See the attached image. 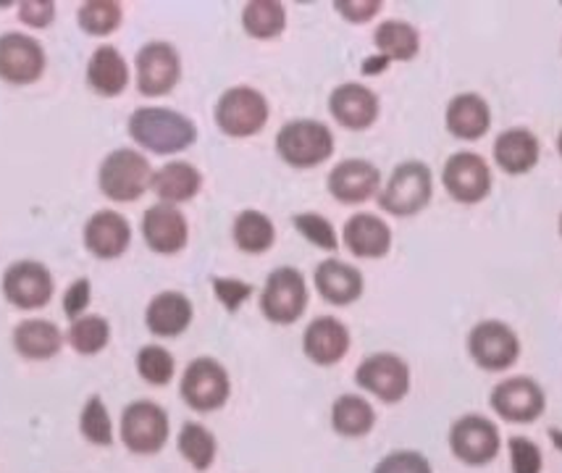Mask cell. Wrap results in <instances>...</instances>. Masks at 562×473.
Returning a JSON list of instances; mask_svg holds the SVG:
<instances>
[{
  "label": "cell",
  "mask_w": 562,
  "mask_h": 473,
  "mask_svg": "<svg viewBox=\"0 0 562 473\" xmlns=\"http://www.w3.org/2000/svg\"><path fill=\"white\" fill-rule=\"evenodd\" d=\"M130 137L156 156H177L198 143V124L182 111L145 105L130 116Z\"/></svg>",
  "instance_id": "6da1fadb"
},
{
  "label": "cell",
  "mask_w": 562,
  "mask_h": 473,
  "mask_svg": "<svg viewBox=\"0 0 562 473\" xmlns=\"http://www.w3.org/2000/svg\"><path fill=\"white\" fill-rule=\"evenodd\" d=\"M379 209L394 218H411L426 211L434 200V171L424 161H403L392 169L379 190Z\"/></svg>",
  "instance_id": "7a4b0ae2"
},
{
  "label": "cell",
  "mask_w": 562,
  "mask_h": 473,
  "mask_svg": "<svg viewBox=\"0 0 562 473\" xmlns=\"http://www.w3.org/2000/svg\"><path fill=\"white\" fill-rule=\"evenodd\" d=\"M334 132L318 119H292L277 132L279 158L292 169H316L334 156Z\"/></svg>",
  "instance_id": "3957f363"
},
{
  "label": "cell",
  "mask_w": 562,
  "mask_h": 473,
  "mask_svg": "<svg viewBox=\"0 0 562 473\" xmlns=\"http://www.w3.org/2000/svg\"><path fill=\"white\" fill-rule=\"evenodd\" d=\"M271 116V105L266 95L250 85H237L221 92L213 109V119L216 126L232 139H247L256 137L266 129Z\"/></svg>",
  "instance_id": "277c9868"
},
{
  "label": "cell",
  "mask_w": 562,
  "mask_h": 473,
  "mask_svg": "<svg viewBox=\"0 0 562 473\" xmlns=\"http://www.w3.org/2000/svg\"><path fill=\"white\" fill-rule=\"evenodd\" d=\"M153 166L139 150L119 148L103 158L98 169V188L113 203H135L150 190Z\"/></svg>",
  "instance_id": "5b68a950"
},
{
  "label": "cell",
  "mask_w": 562,
  "mask_h": 473,
  "mask_svg": "<svg viewBox=\"0 0 562 473\" xmlns=\"http://www.w3.org/2000/svg\"><path fill=\"white\" fill-rule=\"evenodd\" d=\"M307 300H311V292H307L303 271L294 266H279L266 277L263 292H260V313L273 326H292L305 316Z\"/></svg>",
  "instance_id": "8992f818"
},
{
  "label": "cell",
  "mask_w": 562,
  "mask_h": 473,
  "mask_svg": "<svg viewBox=\"0 0 562 473\" xmlns=\"http://www.w3.org/2000/svg\"><path fill=\"white\" fill-rule=\"evenodd\" d=\"M447 444H450V452L463 465L484 469V465L497 461L502 437L492 418L479 416V413H465V416H460L450 426Z\"/></svg>",
  "instance_id": "52a82bcc"
},
{
  "label": "cell",
  "mask_w": 562,
  "mask_h": 473,
  "mask_svg": "<svg viewBox=\"0 0 562 473\" xmlns=\"http://www.w3.org/2000/svg\"><path fill=\"white\" fill-rule=\"evenodd\" d=\"M179 395L190 410L195 413H216L229 403L232 397V379L224 363L216 358H195L184 369L182 384H179Z\"/></svg>",
  "instance_id": "ba28073f"
},
{
  "label": "cell",
  "mask_w": 562,
  "mask_h": 473,
  "mask_svg": "<svg viewBox=\"0 0 562 473\" xmlns=\"http://www.w3.org/2000/svg\"><path fill=\"white\" fill-rule=\"evenodd\" d=\"M465 348L471 361L481 371L497 374V371H507L518 363L520 337L515 335L510 324L497 322V318H486V322H479L468 331Z\"/></svg>",
  "instance_id": "9c48e42d"
},
{
  "label": "cell",
  "mask_w": 562,
  "mask_h": 473,
  "mask_svg": "<svg viewBox=\"0 0 562 473\" xmlns=\"http://www.w3.org/2000/svg\"><path fill=\"white\" fill-rule=\"evenodd\" d=\"M122 442L135 455H156L169 442V413L153 399H135L122 413Z\"/></svg>",
  "instance_id": "30bf717a"
},
{
  "label": "cell",
  "mask_w": 562,
  "mask_h": 473,
  "mask_svg": "<svg viewBox=\"0 0 562 473\" xmlns=\"http://www.w3.org/2000/svg\"><path fill=\"white\" fill-rule=\"evenodd\" d=\"M441 184L454 203L479 205L492 195V166L479 153L458 150L441 166Z\"/></svg>",
  "instance_id": "8fae6325"
},
{
  "label": "cell",
  "mask_w": 562,
  "mask_h": 473,
  "mask_svg": "<svg viewBox=\"0 0 562 473\" xmlns=\"http://www.w3.org/2000/svg\"><path fill=\"white\" fill-rule=\"evenodd\" d=\"M355 384L376 397L379 403L397 405L411 392L413 374L405 358L394 356V352H373L363 358V363L355 371Z\"/></svg>",
  "instance_id": "7c38bea8"
},
{
  "label": "cell",
  "mask_w": 562,
  "mask_h": 473,
  "mask_svg": "<svg viewBox=\"0 0 562 473\" xmlns=\"http://www.w3.org/2000/svg\"><path fill=\"white\" fill-rule=\"evenodd\" d=\"M137 90L139 95H169L182 79V56L171 43L153 40L137 53Z\"/></svg>",
  "instance_id": "4fadbf2b"
},
{
  "label": "cell",
  "mask_w": 562,
  "mask_h": 473,
  "mask_svg": "<svg viewBox=\"0 0 562 473\" xmlns=\"http://www.w3.org/2000/svg\"><path fill=\"white\" fill-rule=\"evenodd\" d=\"M490 408L507 424H533L544 416L547 395L531 376H510L492 390Z\"/></svg>",
  "instance_id": "5bb4252c"
},
{
  "label": "cell",
  "mask_w": 562,
  "mask_h": 473,
  "mask_svg": "<svg viewBox=\"0 0 562 473\" xmlns=\"http://www.w3.org/2000/svg\"><path fill=\"white\" fill-rule=\"evenodd\" d=\"M45 48L40 40L22 32L0 35V79L9 85H32L45 75Z\"/></svg>",
  "instance_id": "9a60e30c"
},
{
  "label": "cell",
  "mask_w": 562,
  "mask_h": 473,
  "mask_svg": "<svg viewBox=\"0 0 562 473\" xmlns=\"http://www.w3.org/2000/svg\"><path fill=\"white\" fill-rule=\"evenodd\" d=\"M53 290V274L37 261H16L3 274V295L19 311H37L48 305Z\"/></svg>",
  "instance_id": "2e32d148"
},
{
  "label": "cell",
  "mask_w": 562,
  "mask_h": 473,
  "mask_svg": "<svg viewBox=\"0 0 562 473\" xmlns=\"http://www.w3.org/2000/svg\"><path fill=\"white\" fill-rule=\"evenodd\" d=\"M326 190L342 205H360L379 195L381 171L366 158H345L326 177Z\"/></svg>",
  "instance_id": "e0dca14e"
},
{
  "label": "cell",
  "mask_w": 562,
  "mask_h": 473,
  "mask_svg": "<svg viewBox=\"0 0 562 473\" xmlns=\"http://www.w3.org/2000/svg\"><path fill=\"white\" fill-rule=\"evenodd\" d=\"M145 245L158 256H177L190 243V224L179 205L156 203L143 216Z\"/></svg>",
  "instance_id": "ac0fdd59"
},
{
  "label": "cell",
  "mask_w": 562,
  "mask_h": 473,
  "mask_svg": "<svg viewBox=\"0 0 562 473\" xmlns=\"http://www.w3.org/2000/svg\"><path fill=\"white\" fill-rule=\"evenodd\" d=\"M329 113L339 126L350 132H366L379 122L381 100L376 92L360 82H345L331 90Z\"/></svg>",
  "instance_id": "d6986e66"
},
{
  "label": "cell",
  "mask_w": 562,
  "mask_h": 473,
  "mask_svg": "<svg viewBox=\"0 0 562 473\" xmlns=\"http://www.w3.org/2000/svg\"><path fill=\"white\" fill-rule=\"evenodd\" d=\"M352 337L345 322L334 316H318L305 326L303 331V352L311 363L321 369H331V365L342 363L350 352Z\"/></svg>",
  "instance_id": "ffe728a7"
},
{
  "label": "cell",
  "mask_w": 562,
  "mask_h": 473,
  "mask_svg": "<svg viewBox=\"0 0 562 473\" xmlns=\"http://www.w3.org/2000/svg\"><path fill=\"white\" fill-rule=\"evenodd\" d=\"M392 226L376 213H355L345 222L342 243L350 256L363 258V261H379L392 250Z\"/></svg>",
  "instance_id": "44dd1931"
},
{
  "label": "cell",
  "mask_w": 562,
  "mask_h": 473,
  "mask_svg": "<svg viewBox=\"0 0 562 473\" xmlns=\"http://www.w3.org/2000/svg\"><path fill=\"white\" fill-rule=\"evenodd\" d=\"M445 126L454 139L479 143L492 129V105L479 92H460L445 109Z\"/></svg>",
  "instance_id": "7402d4cb"
},
{
  "label": "cell",
  "mask_w": 562,
  "mask_h": 473,
  "mask_svg": "<svg viewBox=\"0 0 562 473\" xmlns=\"http://www.w3.org/2000/svg\"><path fill=\"white\" fill-rule=\"evenodd\" d=\"M313 284H316L318 295L329 305L347 308V305L358 303L366 292V277L358 266H350L337 258H326L313 271Z\"/></svg>",
  "instance_id": "603a6c76"
},
{
  "label": "cell",
  "mask_w": 562,
  "mask_h": 473,
  "mask_svg": "<svg viewBox=\"0 0 562 473\" xmlns=\"http://www.w3.org/2000/svg\"><path fill=\"white\" fill-rule=\"evenodd\" d=\"M492 156L502 174L524 177L528 171L537 169L541 158V143L526 126H510V129L499 132L497 139H494Z\"/></svg>",
  "instance_id": "cb8c5ba5"
},
{
  "label": "cell",
  "mask_w": 562,
  "mask_h": 473,
  "mask_svg": "<svg viewBox=\"0 0 562 473\" xmlns=\"http://www.w3.org/2000/svg\"><path fill=\"white\" fill-rule=\"evenodd\" d=\"M132 226L119 211H98L85 224V248L100 261H116L130 250Z\"/></svg>",
  "instance_id": "d4e9b609"
},
{
  "label": "cell",
  "mask_w": 562,
  "mask_h": 473,
  "mask_svg": "<svg viewBox=\"0 0 562 473\" xmlns=\"http://www.w3.org/2000/svg\"><path fill=\"white\" fill-rule=\"evenodd\" d=\"M192 318H195L192 300L187 297L184 292H177V290L158 292V295L147 303V311H145L147 331L164 339L184 335V331L190 329Z\"/></svg>",
  "instance_id": "484cf974"
},
{
  "label": "cell",
  "mask_w": 562,
  "mask_h": 473,
  "mask_svg": "<svg viewBox=\"0 0 562 473\" xmlns=\"http://www.w3.org/2000/svg\"><path fill=\"white\" fill-rule=\"evenodd\" d=\"M150 190L156 192L160 203H190V200H195L200 195V190H203V174H200L198 166L187 161H169L153 174Z\"/></svg>",
  "instance_id": "4316f807"
},
{
  "label": "cell",
  "mask_w": 562,
  "mask_h": 473,
  "mask_svg": "<svg viewBox=\"0 0 562 473\" xmlns=\"http://www.w3.org/2000/svg\"><path fill=\"white\" fill-rule=\"evenodd\" d=\"M87 82L103 98H119L130 88V64L113 45H100L87 64Z\"/></svg>",
  "instance_id": "83f0119b"
},
{
  "label": "cell",
  "mask_w": 562,
  "mask_h": 473,
  "mask_svg": "<svg viewBox=\"0 0 562 473\" xmlns=\"http://www.w3.org/2000/svg\"><path fill=\"white\" fill-rule=\"evenodd\" d=\"M13 348L26 361H50L64 348V335L53 322L30 318L13 329Z\"/></svg>",
  "instance_id": "f1b7e54d"
},
{
  "label": "cell",
  "mask_w": 562,
  "mask_h": 473,
  "mask_svg": "<svg viewBox=\"0 0 562 473\" xmlns=\"http://www.w3.org/2000/svg\"><path fill=\"white\" fill-rule=\"evenodd\" d=\"M373 45L390 64H407L420 53V32L403 19H386L373 32Z\"/></svg>",
  "instance_id": "f546056e"
},
{
  "label": "cell",
  "mask_w": 562,
  "mask_h": 473,
  "mask_svg": "<svg viewBox=\"0 0 562 473\" xmlns=\"http://www.w3.org/2000/svg\"><path fill=\"white\" fill-rule=\"evenodd\" d=\"M376 426V410L363 395H339L331 405V429L339 437L360 439L371 435Z\"/></svg>",
  "instance_id": "4dcf8cb0"
},
{
  "label": "cell",
  "mask_w": 562,
  "mask_h": 473,
  "mask_svg": "<svg viewBox=\"0 0 562 473\" xmlns=\"http://www.w3.org/2000/svg\"><path fill=\"white\" fill-rule=\"evenodd\" d=\"M232 239L247 256H263L277 243V226H273V222L263 211L247 209L234 218Z\"/></svg>",
  "instance_id": "1f68e13d"
},
{
  "label": "cell",
  "mask_w": 562,
  "mask_h": 473,
  "mask_svg": "<svg viewBox=\"0 0 562 473\" xmlns=\"http://www.w3.org/2000/svg\"><path fill=\"white\" fill-rule=\"evenodd\" d=\"M243 30L252 40H277L286 30V9L279 0H250L243 9Z\"/></svg>",
  "instance_id": "d6a6232c"
},
{
  "label": "cell",
  "mask_w": 562,
  "mask_h": 473,
  "mask_svg": "<svg viewBox=\"0 0 562 473\" xmlns=\"http://www.w3.org/2000/svg\"><path fill=\"white\" fill-rule=\"evenodd\" d=\"M177 448L182 452V458L192 465L195 471H209L216 463L218 455V442L213 437L209 426L198 421H187L177 437Z\"/></svg>",
  "instance_id": "836d02e7"
},
{
  "label": "cell",
  "mask_w": 562,
  "mask_h": 473,
  "mask_svg": "<svg viewBox=\"0 0 562 473\" xmlns=\"http://www.w3.org/2000/svg\"><path fill=\"white\" fill-rule=\"evenodd\" d=\"M77 22L92 37H109L124 22V5L116 0H87L79 5Z\"/></svg>",
  "instance_id": "e575fe53"
},
{
  "label": "cell",
  "mask_w": 562,
  "mask_h": 473,
  "mask_svg": "<svg viewBox=\"0 0 562 473\" xmlns=\"http://www.w3.org/2000/svg\"><path fill=\"white\" fill-rule=\"evenodd\" d=\"M111 342V324L103 316H82L71 322L69 345L79 356H98L109 348Z\"/></svg>",
  "instance_id": "d590c367"
},
{
  "label": "cell",
  "mask_w": 562,
  "mask_h": 473,
  "mask_svg": "<svg viewBox=\"0 0 562 473\" xmlns=\"http://www.w3.org/2000/svg\"><path fill=\"white\" fill-rule=\"evenodd\" d=\"M79 431L95 448H111L113 444V424L100 395H92L85 403L82 413H79Z\"/></svg>",
  "instance_id": "8d00e7d4"
},
{
  "label": "cell",
  "mask_w": 562,
  "mask_h": 473,
  "mask_svg": "<svg viewBox=\"0 0 562 473\" xmlns=\"http://www.w3.org/2000/svg\"><path fill=\"white\" fill-rule=\"evenodd\" d=\"M135 365L139 379L153 386L171 384L173 374H177V361H173L171 352L160 348V345H145V348L137 352Z\"/></svg>",
  "instance_id": "74e56055"
},
{
  "label": "cell",
  "mask_w": 562,
  "mask_h": 473,
  "mask_svg": "<svg viewBox=\"0 0 562 473\" xmlns=\"http://www.w3.org/2000/svg\"><path fill=\"white\" fill-rule=\"evenodd\" d=\"M292 224L294 229L300 232V237H305L307 243L316 245L318 250H326V252L339 250L337 229H334V224L326 216H321V213H313V211L297 213V216L292 218Z\"/></svg>",
  "instance_id": "f35d334b"
},
{
  "label": "cell",
  "mask_w": 562,
  "mask_h": 473,
  "mask_svg": "<svg viewBox=\"0 0 562 473\" xmlns=\"http://www.w3.org/2000/svg\"><path fill=\"white\" fill-rule=\"evenodd\" d=\"M507 455H510L513 473H541L544 469V455L533 439L515 435L507 439Z\"/></svg>",
  "instance_id": "ab89813d"
},
{
  "label": "cell",
  "mask_w": 562,
  "mask_h": 473,
  "mask_svg": "<svg viewBox=\"0 0 562 473\" xmlns=\"http://www.w3.org/2000/svg\"><path fill=\"white\" fill-rule=\"evenodd\" d=\"M373 473H434L431 463L418 450H394L376 463Z\"/></svg>",
  "instance_id": "60d3db41"
},
{
  "label": "cell",
  "mask_w": 562,
  "mask_h": 473,
  "mask_svg": "<svg viewBox=\"0 0 562 473\" xmlns=\"http://www.w3.org/2000/svg\"><path fill=\"white\" fill-rule=\"evenodd\" d=\"M211 284H213V292H216V300L229 313H237L247 303V300L252 297V292H256V286L243 282V279L213 277Z\"/></svg>",
  "instance_id": "b9f144b4"
},
{
  "label": "cell",
  "mask_w": 562,
  "mask_h": 473,
  "mask_svg": "<svg viewBox=\"0 0 562 473\" xmlns=\"http://www.w3.org/2000/svg\"><path fill=\"white\" fill-rule=\"evenodd\" d=\"M384 9L381 0H334V11L350 24H368Z\"/></svg>",
  "instance_id": "7bdbcfd3"
},
{
  "label": "cell",
  "mask_w": 562,
  "mask_h": 473,
  "mask_svg": "<svg viewBox=\"0 0 562 473\" xmlns=\"http://www.w3.org/2000/svg\"><path fill=\"white\" fill-rule=\"evenodd\" d=\"M53 19H56L53 0H24V3H19V22L32 26V30L50 26Z\"/></svg>",
  "instance_id": "ee69618b"
},
{
  "label": "cell",
  "mask_w": 562,
  "mask_h": 473,
  "mask_svg": "<svg viewBox=\"0 0 562 473\" xmlns=\"http://www.w3.org/2000/svg\"><path fill=\"white\" fill-rule=\"evenodd\" d=\"M90 300H92L90 279H77V282H71V286L64 295V313L71 318V322H77V318L85 316Z\"/></svg>",
  "instance_id": "f6af8a7d"
},
{
  "label": "cell",
  "mask_w": 562,
  "mask_h": 473,
  "mask_svg": "<svg viewBox=\"0 0 562 473\" xmlns=\"http://www.w3.org/2000/svg\"><path fill=\"white\" fill-rule=\"evenodd\" d=\"M386 66H390V61H386L384 56H379V53H373L371 58H366L360 69H363L366 77H379V75H384Z\"/></svg>",
  "instance_id": "bcb514c9"
},
{
  "label": "cell",
  "mask_w": 562,
  "mask_h": 473,
  "mask_svg": "<svg viewBox=\"0 0 562 473\" xmlns=\"http://www.w3.org/2000/svg\"><path fill=\"white\" fill-rule=\"evenodd\" d=\"M547 435H550V442L554 444V450L562 452V429H554V426H552V429L547 431Z\"/></svg>",
  "instance_id": "7dc6e473"
},
{
  "label": "cell",
  "mask_w": 562,
  "mask_h": 473,
  "mask_svg": "<svg viewBox=\"0 0 562 473\" xmlns=\"http://www.w3.org/2000/svg\"><path fill=\"white\" fill-rule=\"evenodd\" d=\"M558 153H560V158H562V129H560V135H558Z\"/></svg>",
  "instance_id": "c3c4849f"
},
{
  "label": "cell",
  "mask_w": 562,
  "mask_h": 473,
  "mask_svg": "<svg viewBox=\"0 0 562 473\" xmlns=\"http://www.w3.org/2000/svg\"><path fill=\"white\" fill-rule=\"evenodd\" d=\"M560 237H562V213H560Z\"/></svg>",
  "instance_id": "681fc988"
}]
</instances>
